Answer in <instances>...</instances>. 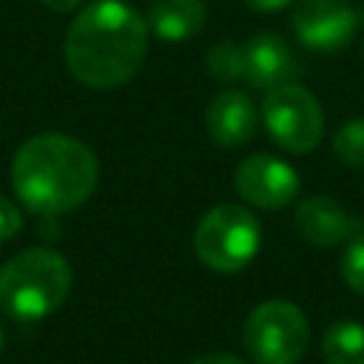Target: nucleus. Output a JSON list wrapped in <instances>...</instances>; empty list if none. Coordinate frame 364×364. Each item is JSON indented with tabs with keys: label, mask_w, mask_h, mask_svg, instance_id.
<instances>
[{
	"label": "nucleus",
	"mask_w": 364,
	"mask_h": 364,
	"mask_svg": "<svg viewBox=\"0 0 364 364\" xmlns=\"http://www.w3.org/2000/svg\"><path fill=\"white\" fill-rule=\"evenodd\" d=\"M148 54V23L122 0H94L68 26L63 57L74 80L88 88L128 82Z\"/></svg>",
	"instance_id": "f257e3e1"
},
{
	"label": "nucleus",
	"mask_w": 364,
	"mask_h": 364,
	"mask_svg": "<svg viewBox=\"0 0 364 364\" xmlns=\"http://www.w3.org/2000/svg\"><path fill=\"white\" fill-rule=\"evenodd\" d=\"M100 165L94 151L65 134L26 139L11 162L14 196L37 216H60L80 208L97 188Z\"/></svg>",
	"instance_id": "f03ea898"
},
{
	"label": "nucleus",
	"mask_w": 364,
	"mask_h": 364,
	"mask_svg": "<svg viewBox=\"0 0 364 364\" xmlns=\"http://www.w3.org/2000/svg\"><path fill=\"white\" fill-rule=\"evenodd\" d=\"M71 293V264L51 247H28L0 267V310L17 321H40Z\"/></svg>",
	"instance_id": "7ed1b4c3"
},
{
	"label": "nucleus",
	"mask_w": 364,
	"mask_h": 364,
	"mask_svg": "<svg viewBox=\"0 0 364 364\" xmlns=\"http://www.w3.org/2000/svg\"><path fill=\"white\" fill-rule=\"evenodd\" d=\"M259 245V219L247 208L230 202L210 208L193 233V250L199 262L216 273H239L256 259Z\"/></svg>",
	"instance_id": "20e7f679"
},
{
	"label": "nucleus",
	"mask_w": 364,
	"mask_h": 364,
	"mask_svg": "<svg viewBox=\"0 0 364 364\" xmlns=\"http://www.w3.org/2000/svg\"><path fill=\"white\" fill-rule=\"evenodd\" d=\"M310 321L293 301L270 299L245 321V350L256 364H296L307 353Z\"/></svg>",
	"instance_id": "39448f33"
},
{
	"label": "nucleus",
	"mask_w": 364,
	"mask_h": 364,
	"mask_svg": "<svg viewBox=\"0 0 364 364\" xmlns=\"http://www.w3.org/2000/svg\"><path fill=\"white\" fill-rule=\"evenodd\" d=\"M262 122L270 139L290 154H310L324 136L321 102L296 82L276 85L264 94Z\"/></svg>",
	"instance_id": "423d86ee"
},
{
	"label": "nucleus",
	"mask_w": 364,
	"mask_h": 364,
	"mask_svg": "<svg viewBox=\"0 0 364 364\" xmlns=\"http://www.w3.org/2000/svg\"><path fill=\"white\" fill-rule=\"evenodd\" d=\"M293 31L313 51H341L358 28V11L347 0H299L293 9Z\"/></svg>",
	"instance_id": "0eeeda50"
},
{
	"label": "nucleus",
	"mask_w": 364,
	"mask_h": 364,
	"mask_svg": "<svg viewBox=\"0 0 364 364\" xmlns=\"http://www.w3.org/2000/svg\"><path fill=\"white\" fill-rule=\"evenodd\" d=\"M233 185L247 205L262 210H282L299 193V173L293 165L273 154H253L236 168Z\"/></svg>",
	"instance_id": "6e6552de"
},
{
	"label": "nucleus",
	"mask_w": 364,
	"mask_h": 364,
	"mask_svg": "<svg viewBox=\"0 0 364 364\" xmlns=\"http://www.w3.org/2000/svg\"><path fill=\"white\" fill-rule=\"evenodd\" d=\"M293 225L299 236L316 247L347 245L353 236L364 230V222L353 216L338 199L333 196H307L296 205Z\"/></svg>",
	"instance_id": "1a4fd4ad"
},
{
	"label": "nucleus",
	"mask_w": 364,
	"mask_h": 364,
	"mask_svg": "<svg viewBox=\"0 0 364 364\" xmlns=\"http://www.w3.org/2000/svg\"><path fill=\"white\" fill-rule=\"evenodd\" d=\"M205 128L210 139L222 148H239L253 139L259 128V111L245 91H222L210 100L205 111Z\"/></svg>",
	"instance_id": "9d476101"
},
{
	"label": "nucleus",
	"mask_w": 364,
	"mask_h": 364,
	"mask_svg": "<svg viewBox=\"0 0 364 364\" xmlns=\"http://www.w3.org/2000/svg\"><path fill=\"white\" fill-rule=\"evenodd\" d=\"M242 63H245V80L262 91L284 85L296 74V60H293L290 46L279 34H270V31L253 34L242 46Z\"/></svg>",
	"instance_id": "9b49d317"
},
{
	"label": "nucleus",
	"mask_w": 364,
	"mask_h": 364,
	"mask_svg": "<svg viewBox=\"0 0 364 364\" xmlns=\"http://www.w3.org/2000/svg\"><path fill=\"white\" fill-rule=\"evenodd\" d=\"M205 20H208V6L202 0H156L148 11V28L168 43H182L196 37Z\"/></svg>",
	"instance_id": "f8f14e48"
},
{
	"label": "nucleus",
	"mask_w": 364,
	"mask_h": 364,
	"mask_svg": "<svg viewBox=\"0 0 364 364\" xmlns=\"http://www.w3.org/2000/svg\"><path fill=\"white\" fill-rule=\"evenodd\" d=\"M324 364H364V324L344 318L324 330L321 336Z\"/></svg>",
	"instance_id": "ddd939ff"
},
{
	"label": "nucleus",
	"mask_w": 364,
	"mask_h": 364,
	"mask_svg": "<svg viewBox=\"0 0 364 364\" xmlns=\"http://www.w3.org/2000/svg\"><path fill=\"white\" fill-rule=\"evenodd\" d=\"M333 154L347 168H364V117L347 119L333 134Z\"/></svg>",
	"instance_id": "4468645a"
},
{
	"label": "nucleus",
	"mask_w": 364,
	"mask_h": 364,
	"mask_svg": "<svg viewBox=\"0 0 364 364\" xmlns=\"http://www.w3.org/2000/svg\"><path fill=\"white\" fill-rule=\"evenodd\" d=\"M205 65H208V74L219 82H233L239 77H245V63H242V46L225 40V43H216L208 57H205Z\"/></svg>",
	"instance_id": "2eb2a0df"
},
{
	"label": "nucleus",
	"mask_w": 364,
	"mask_h": 364,
	"mask_svg": "<svg viewBox=\"0 0 364 364\" xmlns=\"http://www.w3.org/2000/svg\"><path fill=\"white\" fill-rule=\"evenodd\" d=\"M341 279L350 290L364 296V230L353 236L341 253Z\"/></svg>",
	"instance_id": "dca6fc26"
},
{
	"label": "nucleus",
	"mask_w": 364,
	"mask_h": 364,
	"mask_svg": "<svg viewBox=\"0 0 364 364\" xmlns=\"http://www.w3.org/2000/svg\"><path fill=\"white\" fill-rule=\"evenodd\" d=\"M20 228H23V213H20V208H17L11 199L0 196V245L9 242V239H14V236L20 233Z\"/></svg>",
	"instance_id": "f3484780"
},
{
	"label": "nucleus",
	"mask_w": 364,
	"mask_h": 364,
	"mask_svg": "<svg viewBox=\"0 0 364 364\" xmlns=\"http://www.w3.org/2000/svg\"><path fill=\"white\" fill-rule=\"evenodd\" d=\"M191 364H245L239 355H230V353H205L199 358H193Z\"/></svg>",
	"instance_id": "a211bd4d"
},
{
	"label": "nucleus",
	"mask_w": 364,
	"mask_h": 364,
	"mask_svg": "<svg viewBox=\"0 0 364 364\" xmlns=\"http://www.w3.org/2000/svg\"><path fill=\"white\" fill-rule=\"evenodd\" d=\"M290 3L293 0H245V6L253 9V11H279V9L290 6Z\"/></svg>",
	"instance_id": "6ab92c4d"
},
{
	"label": "nucleus",
	"mask_w": 364,
	"mask_h": 364,
	"mask_svg": "<svg viewBox=\"0 0 364 364\" xmlns=\"http://www.w3.org/2000/svg\"><path fill=\"white\" fill-rule=\"evenodd\" d=\"M82 0H43V6H48L51 11H71L77 9Z\"/></svg>",
	"instance_id": "aec40b11"
},
{
	"label": "nucleus",
	"mask_w": 364,
	"mask_h": 364,
	"mask_svg": "<svg viewBox=\"0 0 364 364\" xmlns=\"http://www.w3.org/2000/svg\"><path fill=\"white\" fill-rule=\"evenodd\" d=\"M3 341H6V333H3V324H0V350H3Z\"/></svg>",
	"instance_id": "412c9836"
},
{
	"label": "nucleus",
	"mask_w": 364,
	"mask_h": 364,
	"mask_svg": "<svg viewBox=\"0 0 364 364\" xmlns=\"http://www.w3.org/2000/svg\"><path fill=\"white\" fill-rule=\"evenodd\" d=\"M361 57H364V40H361Z\"/></svg>",
	"instance_id": "4be33fe9"
}]
</instances>
